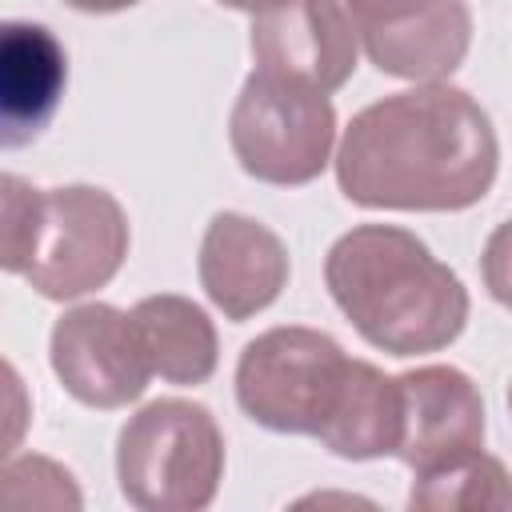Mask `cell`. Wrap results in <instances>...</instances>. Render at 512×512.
I'll use <instances>...</instances> for the list:
<instances>
[{
    "instance_id": "6da1fadb",
    "label": "cell",
    "mask_w": 512,
    "mask_h": 512,
    "mask_svg": "<svg viewBox=\"0 0 512 512\" xmlns=\"http://www.w3.org/2000/svg\"><path fill=\"white\" fill-rule=\"evenodd\" d=\"M500 140L480 100L432 80L360 108L336 148V184L360 208L460 212L488 196Z\"/></svg>"
},
{
    "instance_id": "7a4b0ae2",
    "label": "cell",
    "mask_w": 512,
    "mask_h": 512,
    "mask_svg": "<svg viewBox=\"0 0 512 512\" xmlns=\"http://www.w3.org/2000/svg\"><path fill=\"white\" fill-rule=\"evenodd\" d=\"M324 284L348 324L388 356L448 348L468 324L464 280L396 224H360L324 256Z\"/></svg>"
},
{
    "instance_id": "3957f363",
    "label": "cell",
    "mask_w": 512,
    "mask_h": 512,
    "mask_svg": "<svg viewBox=\"0 0 512 512\" xmlns=\"http://www.w3.org/2000/svg\"><path fill=\"white\" fill-rule=\"evenodd\" d=\"M120 496L140 512H200L224 480L216 416L180 396L144 404L116 436Z\"/></svg>"
},
{
    "instance_id": "277c9868",
    "label": "cell",
    "mask_w": 512,
    "mask_h": 512,
    "mask_svg": "<svg viewBox=\"0 0 512 512\" xmlns=\"http://www.w3.org/2000/svg\"><path fill=\"white\" fill-rule=\"evenodd\" d=\"M352 356L320 328H268L244 344L236 364V400L268 432L316 436L348 380Z\"/></svg>"
},
{
    "instance_id": "5b68a950",
    "label": "cell",
    "mask_w": 512,
    "mask_h": 512,
    "mask_svg": "<svg viewBox=\"0 0 512 512\" xmlns=\"http://www.w3.org/2000/svg\"><path fill=\"white\" fill-rule=\"evenodd\" d=\"M228 140L252 180L300 188L332 160L336 108L324 92L256 68L232 104Z\"/></svg>"
},
{
    "instance_id": "8992f818",
    "label": "cell",
    "mask_w": 512,
    "mask_h": 512,
    "mask_svg": "<svg viewBox=\"0 0 512 512\" xmlns=\"http://www.w3.org/2000/svg\"><path fill=\"white\" fill-rule=\"evenodd\" d=\"M128 240V216L112 192L96 184L44 188L40 236L24 280L44 300H80L120 272Z\"/></svg>"
},
{
    "instance_id": "52a82bcc",
    "label": "cell",
    "mask_w": 512,
    "mask_h": 512,
    "mask_svg": "<svg viewBox=\"0 0 512 512\" xmlns=\"http://www.w3.org/2000/svg\"><path fill=\"white\" fill-rule=\"evenodd\" d=\"M48 356L64 392L104 412L140 400L152 380L132 316L100 300L76 304L52 324Z\"/></svg>"
},
{
    "instance_id": "ba28073f",
    "label": "cell",
    "mask_w": 512,
    "mask_h": 512,
    "mask_svg": "<svg viewBox=\"0 0 512 512\" xmlns=\"http://www.w3.org/2000/svg\"><path fill=\"white\" fill-rule=\"evenodd\" d=\"M400 388V440L396 460L412 476L456 464L472 452H484L488 412L476 380L452 364H420L396 376Z\"/></svg>"
},
{
    "instance_id": "9c48e42d",
    "label": "cell",
    "mask_w": 512,
    "mask_h": 512,
    "mask_svg": "<svg viewBox=\"0 0 512 512\" xmlns=\"http://www.w3.org/2000/svg\"><path fill=\"white\" fill-rule=\"evenodd\" d=\"M248 48L260 72L336 92L356 72V28L340 0H284L252 16Z\"/></svg>"
},
{
    "instance_id": "30bf717a",
    "label": "cell",
    "mask_w": 512,
    "mask_h": 512,
    "mask_svg": "<svg viewBox=\"0 0 512 512\" xmlns=\"http://www.w3.org/2000/svg\"><path fill=\"white\" fill-rule=\"evenodd\" d=\"M200 288L228 320H252L264 312L288 284V248L284 240L240 212H216L200 240Z\"/></svg>"
},
{
    "instance_id": "8fae6325",
    "label": "cell",
    "mask_w": 512,
    "mask_h": 512,
    "mask_svg": "<svg viewBox=\"0 0 512 512\" xmlns=\"http://www.w3.org/2000/svg\"><path fill=\"white\" fill-rule=\"evenodd\" d=\"M68 88V52L52 28L0 20V148H28Z\"/></svg>"
},
{
    "instance_id": "7c38bea8",
    "label": "cell",
    "mask_w": 512,
    "mask_h": 512,
    "mask_svg": "<svg viewBox=\"0 0 512 512\" xmlns=\"http://www.w3.org/2000/svg\"><path fill=\"white\" fill-rule=\"evenodd\" d=\"M356 44L384 72L416 84L452 76L472 44L468 0H416L412 8L356 28Z\"/></svg>"
},
{
    "instance_id": "4fadbf2b",
    "label": "cell",
    "mask_w": 512,
    "mask_h": 512,
    "mask_svg": "<svg viewBox=\"0 0 512 512\" xmlns=\"http://www.w3.org/2000/svg\"><path fill=\"white\" fill-rule=\"evenodd\" d=\"M128 316H132V328H136V340L144 348L152 376L180 384V388L212 380L220 344H216V328L208 312L196 300L160 292V296H144Z\"/></svg>"
},
{
    "instance_id": "5bb4252c",
    "label": "cell",
    "mask_w": 512,
    "mask_h": 512,
    "mask_svg": "<svg viewBox=\"0 0 512 512\" xmlns=\"http://www.w3.org/2000/svg\"><path fill=\"white\" fill-rule=\"evenodd\" d=\"M316 440H320V448H328L340 460L392 456L396 440H400V388H396V376H384L376 364L352 356L344 392H340L328 424L316 432Z\"/></svg>"
},
{
    "instance_id": "9a60e30c",
    "label": "cell",
    "mask_w": 512,
    "mask_h": 512,
    "mask_svg": "<svg viewBox=\"0 0 512 512\" xmlns=\"http://www.w3.org/2000/svg\"><path fill=\"white\" fill-rule=\"evenodd\" d=\"M508 504H512L508 472L496 456H484V452H472L456 464L416 476L408 492V508H424V512H456V508L504 512Z\"/></svg>"
},
{
    "instance_id": "2e32d148",
    "label": "cell",
    "mask_w": 512,
    "mask_h": 512,
    "mask_svg": "<svg viewBox=\"0 0 512 512\" xmlns=\"http://www.w3.org/2000/svg\"><path fill=\"white\" fill-rule=\"evenodd\" d=\"M4 508H12V512H32V508L76 512V508H84V492L60 460L28 452V456L0 460V512Z\"/></svg>"
},
{
    "instance_id": "e0dca14e",
    "label": "cell",
    "mask_w": 512,
    "mask_h": 512,
    "mask_svg": "<svg viewBox=\"0 0 512 512\" xmlns=\"http://www.w3.org/2000/svg\"><path fill=\"white\" fill-rule=\"evenodd\" d=\"M40 212H44V192L16 172H0V272L24 276L36 252Z\"/></svg>"
},
{
    "instance_id": "ac0fdd59",
    "label": "cell",
    "mask_w": 512,
    "mask_h": 512,
    "mask_svg": "<svg viewBox=\"0 0 512 512\" xmlns=\"http://www.w3.org/2000/svg\"><path fill=\"white\" fill-rule=\"evenodd\" d=\"M32 428V396L24 376L0 356V460H8Z\"/></svg>"
},
{
    "instance_id": "d6986e66",
    "label": "cell",
    "mask_w": 512,
    "mask_h": 512,
    "mask_svg": "<svg viewBox=\"0 0 512 512\" xmlns=\"http://www.w3.org/2000/svg\"><path fill=\"white\" fill-rule=\"evenodd\" d=\"M340 4L348 12L352 28H364V24H376V20H388V16L404 12V8H412L416 0H340Z\"/></svg>"
},
{
    "instance_id": "ffe728a7",
    "label": "cell",
    "mask_w": 512,
    "mask_h": 512,
    "mask_svg": "<svg viewBox=\"0 0 512 512\" xmlns=\"http://www.w3.org/2000/svg\"><path fill=\"white\" fill-rule=\"evenodd\" d=\"M68 8L76 12H92V16H108V12H124V8H136L140 0H64Z\"/></svg>"
},
{
    "instance_id": "44dd1931",
    "label": "cell",
    "mask_w": 512,
    "mask_h": 512,
    "mask_svg": "<svg viewBox=\"0 0 512 512\" xmlns=\"http://www.w3.org/2000/svg\"><path fill=\"white\" fill-rule=\"evenodd\" d=\"M216 4H224V8H236V12H268V8H276V4H284V0H216Z\"/></svg>"
}]
</instances>
